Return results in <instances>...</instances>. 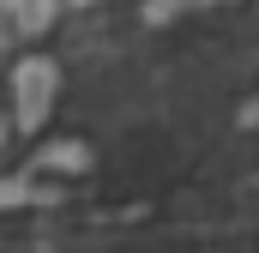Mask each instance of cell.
I'll return each instance as SVG.
<instances>
[{"mask_svg": "<svg viewBox=\"0 0 259 253\" xmlns=\"http://www.w3.org/2000/svg\"><path fill=\"white\" fill-rule=\"evenodd\" d=\"M55 66L49 61H24L18 78H12V109H18V126H36L49 109H55Z\"/></svg>", "mask_w": 259, "mask_h": 253, "instance_id": "obj_1", "label": "cell"}, {"mask_svg": "<svg viewBox=\"0 0 259 253\" xmlns=\"http://www.w3.org/2000/svg\"><path fill=\"white\" fill-rule=\"evenodd\" d=\"M30 199H42L30 181H0V205H30Z\"/></svg>", "mask_w": 259, "mask_h": 253, "instance_id": "obj_2", "label": "cell"}, {"mask_svg": "<svg viewBox=\"0 0 259 253\" xmlns=\"http://www.w3.org/2000/svg\"><path fill=\"white\" fill-rule=\"evenodd\" d=\"M0 145H6V126H0Z\"/></svg>", "mask_w": 259, "mask_h": 253, "instance_id": "obj_3", "label": "cell"}]
</instances>
